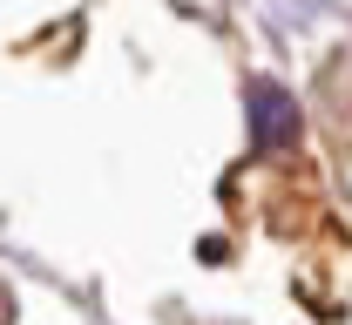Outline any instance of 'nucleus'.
<instances>
[{
	"mask_svg": "<svg viewBox=\"0 0 352 325\" xmlns=\"http://www.w3.org/2000/svg\"><path fill=\"white\" fill-rule=\"evenodd\" d=\"M251 156H278L298 142V102L278 89V82H251Z\"/></svg>",
	"mask_w": 352,
	"mask_h": 325,
	"instance_id": "nucleus-1",
	"label": "nucleus"
}]
</instances>
